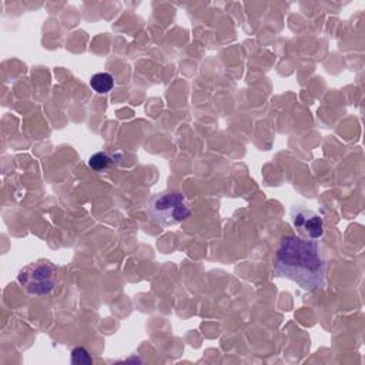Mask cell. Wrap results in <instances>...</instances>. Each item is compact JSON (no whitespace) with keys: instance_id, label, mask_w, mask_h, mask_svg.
I'll list each match as a JSON object with an SVG mask.
<instances>
[{"instance_id":"cell-3","label":"cell","mask_w":365,"mask_h":365,"mask_svg":"<svg viewBox=\"0 0 365 365\" xmlns=\"http://www.w3.org/2000/svg\"><path fill=\"white\" fill-rule=\"evenodd\" d=\"M17 278L30 294L44 295L56 285V267L48 261H36L26 265Z\"/></svg>"},{"instance_id":"cell-2","label":"cell","mask_w":365,"mask_h":365,"mask_svg":"<svg viewBox=\"0 0 365 365\" xmlns=\"http://www.w3.org/2000/svg\"><path fill=\"white\" fill-rule=\"evenodd\" d=\"M147 211L150 218L163 225L171 227L185 221L191 215V207L180 191L165 190L148 198Z\"/></svg>"},{"instance_id":"cell-5","label":"cell","mask_w":365,"mask_h":365,"mask_svg":"<svg viewBox=\"0 0 365 365\" xmlns=\"http://www.w3.org/2000/svg\"><path fill=\"white\" fill-rule=\"evenodd\" d=\"M114 155L113 153H108V151H98V153H94L93 155H90V158L87 160V164L90 168H93L94 171H106L108 170L113 164H114Z\"/></svg>"},{"instance_id":"cell-6","label":"cell","mask_w":365,"mask_h":365,"mask_svg":"<svg viewBox=\"0 0 365 365\" xmlns=\"http://www.w3.org/2000/svg\"><path fill=\"white\" fill-rule=\"evenodd\" d=\"M90 87L98 94H106L114 87V77L110 73H106V71L97 73L91 77Z\"/></svg>"},{"instance_id":"cell-1","label":"cell","mask_w":365,"mask_h":365,"mask_svg":"<svg viewBox=\"0 0 365 365\" xmlns=\"http://www.w3.org/2000/svg\"><path fill=\"white\" fill-rule=\"evenodd\" d=\"M274 272L294 281L305 291L322 288L327 262L318 241L305 240L299 235L282 237L274 257Z\"/></svg>"},{"instance_id":"cell-7","label":"cell","mask_w":365,"mask_h":365,"mask_svg":"<svg viewBox=\"0 0 365 365\" xmlns=\"http://www.w3.org/2000/svg\"><path fill=\"white\" fill-rule=\"evenodd\" d=\"M71 361H73V364H91L93 358L90 356V354L86 348L77 346L71 351Z\"/></svg>"},{"instance_id":"cell-4","label":"cell","mask_w":365,"mask_h":365,"mask_svg":"<svg viewBox=\"0 0 365 365\" xmlns=\"http://www.w3.org/2000/svg\"><path fill=\"white\" fill-rule=\"evenodd\" d=\"M289 217L292 227L297 231V235L311 241H318L322 238L324 220L317 211L304 205H294L291 208Z\"/></svg>"}]
</instances>
